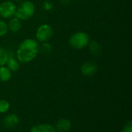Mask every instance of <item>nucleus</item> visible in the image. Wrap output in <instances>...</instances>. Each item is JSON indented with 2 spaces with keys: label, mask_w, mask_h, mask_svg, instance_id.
Listing matches in <instances>:
<instances>
[{
  "label": "nucleus",
  "mask_w": 132,
  "mask_h": 132,
  "mask_svg": "<svg viewBox=\"0 0 132 132\" xmlns=\"http://www.w3.org/2000/svg\"><path fill=\"white\" fill-rule=\"evenodd\" d=\"M39 52V44L37 41L32 38L24 40L18 47L16 57L19 62L28 63L32 61Z\"/></svg>",
  "instance_id": "obj_1"
},
{
  "label": "nucleus",
  "mask_w": 132,
  "mask_h": 132,
  "mask_svg": "<svg viewBox=\"0 0 132 132\" xmlns=\"http://www.w3.org/2000/svg\"><path fill=\"white\" fill-rule=\"evenodd\" d=\"M35 13V5L29 0L22 2L18 8H16L14 16L19 20H27L30 19Z\"/></svg>",
  "instance_id": "obj_2"
},
{
  "label": "nucleus",
  "mask_w": 132,
  "mask_h": 132,
  "mask_svg": "<svg viewBox=\"0 0 132 132\" xmlns=\"http://www.w3.org/2000/svg\"><path fill=\"white\" fill-rule=\"evenodd\" d=\"M90 43V37L89 35L85 32H77L73 33L70 40L69 44L70 45L76 49V50H81L85 48Z\"/></svg>",
  "instance_id": "obj_3"
},
{
  "label": "nucleus",
  "mask_w": 132,
  "mask_h": 132,
  "mask_svg": "<svg viewBox=\"0 0 132 132\" xmlns=\"http://www.w3.org/2000/svg\"><path fill=\"white\" fill-rule=\"evenodd\" d=\"M53 30L52 26L49 24H42L40 25L36 33V37L39 42H47L53 37Z\"/></svg>",
  "instance_id": "obj_4"
},
{
  "label": "nucleus",
  "mask_w": 132,
  "mask_h": 132,
  "mask_svg": "<svg viewBox=\"0 0 132 132\" xmlns=\"http://www.w3.org/2000/svg\"><path fill=\"white\" fill-rule=\"evenodd\" d=\"M16 6L11 1H5L0 4V16L4 19H9L14 16Z\"/></svg>",
  "instance_id": "obj_5"
},
{
  "label": "nucleus",
  "mask_w": 132,
  "mask_h": 132,
  "mask_svg": "<svg viewBox=\"0 0 132 132\" xmlns=\"http://www.w3.org/2000/svg\"><path fill=\"white\" fill-rule=\"evenodd\" d=\"M80 71L84 76H93L97 71V65L93 61H87L81 65Z\"/></svg>",
  "instance_id": "obj_6"
},
{
  "label": "nucleus",
  "mask_w": 132,
  "mask_h": 132,
  "mask_svg": "<svg viewBox=\"0 0 132 132\" xmlns=\"http://www.w3.org/2000/svg\"><path fill=\"white\" fill-rule=\"evenodd\" d=\"M19 123V117L16 114H12L9 115H7L3 121V124L5 128H12L16 126Z\"/></svg>",
  "instance_id": "obj_7"
},
{
  "label": "nucleus",
  "mask_w": 132,
  "mask_h": 132,
  "mask_svg": "<svg viewBox=\"0 0 132 132\" xmlns=\"http://www.w3.org/2000/svg\"><path fill=\"white\" fill-rule=\"evenodd\" d=\"M21 26H22L21 20H19L16 17L12 18L8 23L9 30H10L12 33H16V32L19 31L21 29Z\"/></svg>",
  "instance_id": "obj_8"
},
{
  "label": "nucleus",
  "mask_w": 132,
  "mask_h": 132,
  "mask_svg": "<svg viewBox=\"0 0 132 132\" xmlns=\"http://www.w3.org/2000/svg\"><path fill=\"white\" fill-rule=\"evenodd\" d=\"M71 128V124L67 119H61L56 123V129L60 132H67Z\"/></svg>",
  "instance_id": "obj_9"
},
{
  "label": "nucleus",
  "mask_w": 132,
  "mask_h": 132,
  "mask_svg": "<svg viewBox=\"0 0 132 132\" xmlns=\"http://www.w3.org/2000/svg\"><path fill=\"white\" fill-rule=\"evenodd\" d=\"M30 132H55V129L50 124H39L32 127Z\"/></svg>",
  "instance_id": "obj_10"
},
{
  "label": "nucleus",
  "mask_w": 132,
  "mask_h": 132,
  "mask_svg": "<svg viewBox=\"0 0 132 132\" xmlns=\"http://www.w3.org/2000/svg\"><path fill=\"white\" fill-rule=\"evenodd\" d=\"M6 65H7V68L11 72H17L20 68V62L18 61V59L16 60L12 57L9 58Z\"/></svg>",
  "instance_id": "obj_11"
},
{
  "label": "nucleus",
  "mask_w": 132,
  "mask_h": 132,
  "mask_svg": "<svg viewBox=\"0 0 132 132\" xmlns=\"http://www.w3.org/2000/svg\"><path fill=\"white\" fill-rule=\"evenodd\" d=\"M12 77V72L5 65L0 66V81L7 82Z\"/></svg>",
  "instance_id": "obj_12"
},
{
  "label": "nucleus",
  "mask_w": 132,
  "mask_h": 132,
  "mask_svg": "<svg viewBox=\"0 0 132 132\" xmlns=\"http://www.w3.org/2000/svg\"><path fill=\"white\" fill-rule=\"evenodd\" d=\"M89 47H90V52L95 55L99 54L101 51V47L100 44L95 40H93L90 43H89Z\"/></svg>",
  "instance_id": "obj_13"
},
{
  "label": "nucleus",
  "mask_w": 132,
  "mask_h": 132,
  "mask_svg": "<svg viewBox=\"0 0 132 132\" xmlns=\"http://www.w3.org/2000/svg\"><path fill=\"white\" fill-rule=\"evenodd\" d=\"M9 58V52H7L2 47H0V66H3L6 65Z\"/></svg>",
  "instance_id": "obj_14"
},
{
  "label": "nucleus",
  "mask_w": 132,
  "mask_h": 132,
  "mask_svg": "<svg viewBox=\"0 0 132 132\" xmlns=\"http://www.w3.org/2000/svg\"><path fill=\"white\" fill-rule=\"evenodd\" d=\"M9 28H8V24L3 21L0 20V37H4L8 33Z\"/></svg>",
  "instance_id": "obj_15"
},
{
  "label": "nucleus",
  "mask_w": 132,
  "mask_h": 132,
  "mask_svg": "<svg viewBox=\"0 0 132 132\" xmlns=\"http://www.w3.org/2000/svg\"><path fill=\"white\" fill-rule=\"evenodd\" d=\"M9 107H10V105L7 100H0V113H5L6 111H8Z\"/></svg>",
  "instance_id": "obj_16"
},
{
  "label": "nucleus",
  "mask_w": 132,
  "mask_h": 132,
  "mask_svg": "<svg viewBox=\"0 0 132 132\" xmlns=\"http://www.w3.org/2000/svg\"><path fill=\"white\" fill-rule=\"evenodd\" d=\"M123 132H132V124L131 121H128V123L125 126Z\"/></svg>",
  "instance_id": "obj_17"
},
{
  "label": "nucleus",
  "mask_w": 132,
  "mask_h": 132,
  "mask_svg": "<svg viewBox=\"0 0 132 132\" xmlns=\"http://www.w3.org/2000/svg\"><path fill=\"white\" fill-rule=\"evenodd\" d=\"M15 1H17V2H20V1H22V0H15Z\"/></svg>",
  "instance_id": "obj_18"
}]
</instances>
